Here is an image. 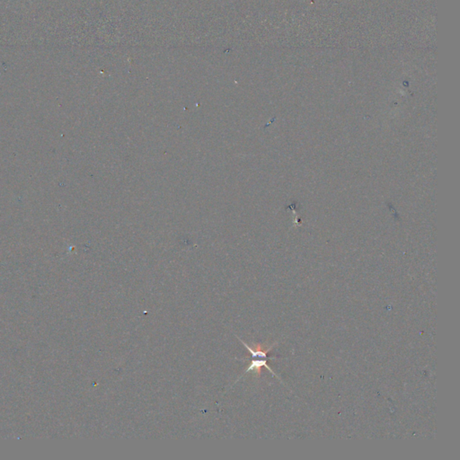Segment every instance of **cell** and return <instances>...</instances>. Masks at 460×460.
Listing matches in <instances>:
<instances>
[{
    "mask_svg": "<svg viewBox=\"0 0 460 460\" xmlns=\"http://www.w3.org/2000/svg\"><path fill=\"white\" fill-rule=\"evenodd\" d=\"M252 361H251V363H250V365L248 366V369L244 372L243 375L247 374L249 371H253V372L256 374V376L258 377V376H260L261 373H262V368H266L268 371H270L273 376H277L278 378L281 380V378L277 376V374H275L274 371H272V369L268 366L267 361L269 359H262V358H252Z\"/></svg>",
    "mask_w": 460,
    "mask_h": 460,
    "instance_id": "obj_1",
    "label": "cell"
}]
</instances>
